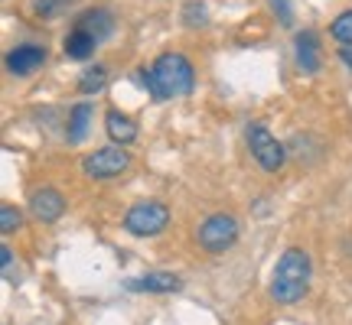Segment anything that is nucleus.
<instances>
[{"label":"nucleus","mask_w":352,"mask_h":325,"mask_svg":"<svg viewBox=\"0 0 352 325\" xmlns=\"http://www.w3.org/2000/svg\"><path fill=\"white\" fill-rule=\"evenodd\" d=\"M140 82L153 101H170L183 98L196 88V72L183 52H160L151 65L140 69Z\"/></svg>","instance_id":"1"},{"label":"nucleus","mask_w":352,"mask_h":325,"mask_svg":"<svg viewBox=\"0 0 352 325\" xmlns=\"http://www.w3.org/2000/svg\"><path fill=\"white\" fill-rule=\"evenodd\" d=\"M310 276H314V263L310 254L303 248H287L280 254V261L274 263L271 274V296L277 306H294L307 296L310 289Z\"/></svg>","instance_id":"2"},{"label":"nucleus","mask_w":352,"mask_h":325,"mask_svg":"<svg viewBox=\"0 0 352 325\" xmlns=\"http://www.w3.org/2000/svg\"><path fill=\"white\" fill-rule=\"evenodd\" d=\"M166 225H170V208L157 199L134 202L124 215V231L134 238H157L166 231Z\"/></svg>","instance_id":"3"},{"label":"nucleus","mask_w":352,"mask_h":325,"mask_svg":"<svg viewBox=\"0 0 352 325\" xmlns=\"http://www.w3.org/2000/svg\"><path fill=\"white\" fill-rule=\"evenodd\" d=\"M239 218L226 212H215L209 218H202L199 228H196V244H199L206 254H226L235 241H239Z\"/></svg>","instance_id":"4"},{"label":"nucleus","mask_w":352,"mask_h":325,"mask_svg":"<svg viewBox=\"0 0 352 325\" xmlns=\"http://www.w3.org/2000/svg\"><path fill=\"white\" fill-rule=\"evenodd\" d=\"M245 140H248V150L252 156L258 160L264 173H277L284 162H287V150H284V143L261 124V121H252V124L245 127Z\"/></svg>","instance_id":"5"},{"label":"nucleus","mask_w":352,"mask_h":325,"mask_svg":"<svg viewBox=\"0 0 352 325\" xmlns=\"http://www.w3.org/2000/svg\"><path fill=\"white\" fill-rule=\"evenodd\" d=\"M127 169H131V153H127L124 147H118V143L101 147V150H91L88 156H82V173H85L88 179H98V182L114 179V176L127 173Z\"/></svg>","instance_id":"6"},{"label":"nucleus","mask_w":352,"mask_h":325,"mask_svg":"<svg viewBox=\"0 0 352 325\" xmlns=\"http://www.w3.org/2000/svg\"><path fill=\"white\" fill-rule=\"evenodd\" d=\"M30 215L43 221V225H52L65 215V195L56 186H39L30 192Z\"/></svg>","instance_id":"7"},{"label":"nucleus","mask_w":352,"mask_h":325,"mask_svg":"<svg viewBox=\"0 0 352 325\" xmlns=\"http://www.w3.org/2000/svg\"><path fill=\"white\" fill-rule=\"evenodd\" d=\"M3 62H7V72H10V75L26 78L46 62V49H43V46H33V43H26V46H16V49L7 52Z\"/></svg>","instance_id":"8"},{"label":"nucleus","mask_w":352,"mask_h":325,"mask_svg":"<svg viewBox=\"0 0 352 325\" xmlns=\"http://www.w3.org/2000/svg\"><path fill=\"white\" fill-rule=\"evenodd\" d=\"M127 289L131 293H176V289H183V280L170 270H151V274L127 280Z\"/></svg>","instance_id":"9"},{"label":"nucleus","mask_w":352,"mask_h":325,"mask_svg":"<svg viewBox=\"0 0 352 325\" xmlns=\"http://www.w3.org/2000/svg\"><path fill=\"white\" fill-rule=\"evenodd\" d=\"M294 46H297V65H300L307 75L320 72V36L314 29H300L294 36Z\"/></svg>","instance_id":"10"},{"label":"nucleus","mask_w":352,"mask_h":325,"mask_svg":"<svg viewBox=\"0 0 352 325\" xmlns=\"http://www.w3.org/2000/svg\"><path fill=\"white\" fill-rule=\"evenodd\" d=\"M104 130H108V137H111L118 147H131V143L138 140V124H134L124 111H118V108H111V111L104 114Z\"/></svg>","instance_id":"11"},{"label":"nucleus","mask_w":352,"mask_h":325,"mask_svg":"<svg viewBox=\"0 0 352 325\" xmlns=\"http://www.w3.org/2000/svg\"><path fill=\"white\" fill-rule=\"evenodd\" d=\"M76 26H78V29H85V33H91V36L98 39V43H104V39H108V36L114 33L111 13L101 10V7H95V10H85V13H78Z\"/></svg>","instance_id":"12"},{"label":"nucleus","mask_w":352,"mask_h":325,"mask_svg":"<svg viewBox=\"0 0 352 325\" xmlns=\"http://www.w3.org/2000/svg\"><path fill=\"white\" fill-rule=\"evenodd\" d=\"M95 49H98V39L91 36V33H85V29H78V26H72V33L63 39V52L69 59H76V62L91 59Z\"/></svg>","instance_id":"13"},{"label":"nucleus","mask_w":352,"mask_h":325,"mask_svg":"<svg viewBox=\"0 0 352 325\" xmlns=\"http://www.w3.org/2000/svg\"><path fill=\"white\" fill-rule=\"evenodd\" d=\"M88 121H91V104H88V101H82V104H76V108H72V114H69V130H65L69 143H82V140H85Z\"/></svg>","instance_id":"14"},{"label":"nucleus","mask_w":352,"mask_h":325,"mask_svg":"<svg viewBox=\"0 0 352 325\" xmlns=\"http://www.w3.org/2000/svg\"><path fill=\"white\" fill-rule=\"evenodd\" d=\"M104 85H108V69H104V65H91V69H85L82 78H78V91H82V95H98Z\"/></svg>","instance_id":"15"},{"label":"nucleus","mask_w":352,"mask_h":325,"mask_svg":"<svg viewBox=\"0 0 352 325\" xmlns=\"http://www.w3.org/2000/svg\"><path fill=\"white\" fill-rule=\"evenodd\" d=\"M20 228H23V215H20V208L10 205V202H3V205H0V231H3V234H16Z\"/></svg>","instance_id":"16"},{"label":"nucleus","mask_w":352,"mask_h":325,"mask_svg":"<svg viewBox=\"0 0 352 325\" xmlns=\"http://www.w3.org/2000/svg\"><path fill=\"white\" fill-rule=\"evenodd\" d=\"M329 36L336 39V43L352 46V10H342L340 16L333 20V26H329Z\"/></svg>","instance_id":"17"},{"label":"nucleus","mask_w":352,"mask_h":325,"mask_svg":"<svg viewBox=\"0 0 352 325\" xmlns=\"http://www.w3.org/2000/svg\"><path fill=\"white\" fill-rule=\"evenodd\" d=\"M72 0H33V13H36L39 20H52L59 10H65Z\"/></svg>","instance_id":"18"},{"label":"nucleus","mask_w":352,"mask_h":325,"mask_svg":"<svg viewBox=\"0 0 352 325\" xmlns=\"http://www.w3.org/2000/svg\"><path fill=\"white\" fill-rule=\"evenodd\" d=\"M183 20H186V26H206V7L199 0H189L186 10H183Z\"/></svg>","instance_id":"19"},{"label":"nucleus","mask_w":352,"mask_h":325,"mask_svg":"<svg viewBox=\"0 0 352 325\" xmlns=\"http://www.w3.org/2000/svg\"><path fill=\"white\" fill-rule=\"evenodd\" d=\"M271 7H274L277 20H280V26H290L294 23V10H290V0H271Z\"/></svg>","instance_id":"20"},{"label":"nucleus","mask_w":352,"mask_h":325,"mask_svg":"<svg viewBox=\"0 0 352 325\" xmlns=\"http://www.w3.org/2000/svg\"><path fill=\"white\" fill-rule=\"evenodd\" d=\"M0 263H3V274L10 276V267H13V250L7 248V244L0 248Z\"/></svg>","instance_id":"21"},{"label":"nucleus","mask_w":352,"mask_h":325,"mask_svg":"<svg viewBox=\"0 0 352 325\" xmlns=\"http://www.w3.org/2000/svg\"><path fill=\"white\" fill-rule=\"evenodd\" d=\"M340 59L352 69V46H342V49H340Z\"/></svg>","instance_id":"22"}]
</instances>
